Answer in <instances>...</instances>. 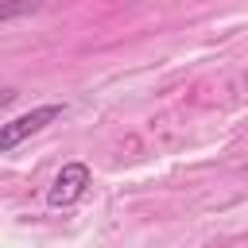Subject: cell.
<instances>
[{"mask_svg":"<svg viewBox=\"0 0 248 248\" xmlns=\"http://www.w3.org/2000/svg\"><path fill=\"white\" fill-rule=\"evenodd\" d=\"M89 190V167L85 163H66L58 174H54V182H50V190H46V202L58 209V205H74L81 194Z\"/></svg>","mask_w":248,"mask_h":248,"instance_id":"cell-2","label":"cell"},{"mask_svg":"<svg viewBox=\"0 0 248 248\" xmlns=\"http://www.w3.org/2000/svg\"><path fill=\"white\" fill-rule=\"evenodd\" d=\"M62 112H66L62 105H39V108H31V112H23V116L0 124V151H12V147L23 143L27 136H35V132H43L46 124H54Z\"/></svg>","mask_w":248,"mask_h":248,"instance_id":"cell-1","label":"cell"},{"mask_svg":"<svg viewBox=\"0 0 248 248\" xmlns=\"http://www.w3.org/2000/svg\"><path fill=\"white\" fill-rule=\"evenodd\" d=\"M46 4H54V0H0V23L23 19V16H31V12H43Z\"/></svg>","mask_w":248,"mask_h":248,"instance_id":"cell-3","label":"cell"},{"mask_svg":"<svg viewBox=\"0 0 248 248\" xmlns=\"http://www.w3.org/2000/svg\"><path fill=\"white\" fill-rule=\"evenodd\" d=\"M12 101H16V89H0V108L12 105Z\"/></svg>","mask_w":248,"mask_h":248,"instance_id":"cell-4","label":"cell"}]
</instances>
